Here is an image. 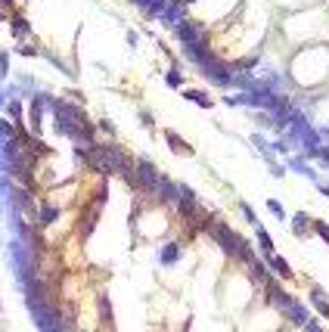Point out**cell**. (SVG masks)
<instances>
[{"label":"cell","mask_w":329,"mask_h":332,"mask_svg":"<svg viewBox=\"0 0 329 332\" xmlns=\"http://www.w3.org/2000/svg\"><path fill=\"white\" fill-rule=\"evenodd\" d=\"M258 239H261V245H264V251H267V254H273V245H270V236H267L264 230L258 233Z\"/></svg>","instance_id":"obj_5"},{"label":"cell","mask_w":329,"mask_h":332,"mask_svg":"<svg viewBox=\"0 0 329 332\" xmlns=\"http://www.w3.org/2000/svg\"><path fill=\"white\" fill-rule=\"evenodd\" d=\"M158 180H161V174L155 171V165H149V162H137V168H134V183L131 187H137V190H143V193H155L158 190Z\"/></svg>","instance_id":"obj_1"},{"label":"cell","mask_w":329,"mask_h":332,"mask_svg":"<svg viewBox=\"0 0 329 332\" xmlns=\"http://www.w3.org/2000/svg\"><path fill=\"white\" fill-rule=\"evenodd\" d=\"M168 143L174 146V152H180V156H190V152H193V149H190V143H183L174 131H168Z\"/></svg>","instance_id":"obj_2"},{"label":"cell","mask_w":329,"mask_h":332,"mask_svg":"<svg viewBox=\"0 0 329 332\" xmlns=\"http://www.w3.org/2000/svg\"><path fill=\"white\" fill-rule=\"evenodd\" d=\"M273 267L279 270V276H292V270H289V264L283 261V258H273Z\"/></svg>","instance_id":"obj_4"},{"label":"cell","mask_w":329,"mask_h":332,"mask_svg":"<svg viewBox=\"0 0 329 332\" xmlns=\"http://www.w3.org/2000/svg\"><path fill=\"white\" fill-rule=\"evenodd\" d=\"M317 233H320V236L329 242V227H326V224H317Z\"/></svg>","instance_id":"obj_6"},{"label":"cell","mask_w":329,"mask_h":332,"mask_svg":"<svg viewBox=\"0 0 329 332\" xmlns=\"http://www.w3.org/2000/svg\"><path fill=\"white\" fill-rule=\"evenodd\" d=\"M186 99H193V103H199V106H205V109L212 106V99L205 96V93H199V90H186Z\"/></svg>","instance_id":"obj_3"}]
</instances>
